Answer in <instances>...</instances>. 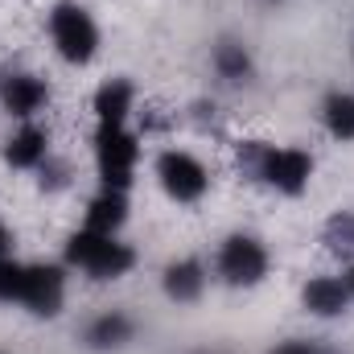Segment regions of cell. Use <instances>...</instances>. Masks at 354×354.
I'll return each instance as SVG.
<instances>
[{"instance_id":"cell-1","label":"cell","mask_w":354,"mask_h":354,"mask_svg":"<svg viewBox=\"0 0 354 354\" xmlns=\"http://www.w3.org/2000/svg\"><path fill=\"white\" fill-rule=\"evenodd\" d=\"M66 260L75 268H83L91 280H120L128 268L136 264L132 248L120 243L115 235H99V231H75L66 239Z\"/></svg>"},{"instance_id":"cell-2","label":"cell","mask_w":354,"mask_h":354,"mask_svg":"<svg viewBox=\"0 0 354 354\" xmlns=\"http://www.w3.org/2000/svg\"><path fill=\"white\" fill-rule=\"evenodd\" d=\"M243 161L256 169V177L280 189V194H301L313 177V157L305 149H276V145H252L243 149Z\"/></svg>"},{"instance_id":"cell-3","label":"cell","mask_w":354,"mask_h":354,"mask_svg":"<svg viewBox=\"0 0 354 354\" xmlns=\"http://www.w3.org/2000/svg\"><path fill=\"white\" fill-rule=\"evenodd\" d=\"M136 157H140V145L124 124H99V132H95V165H99L103 189L128 194L132 174H136Z\"/></svg>"},{"instance_id":"cell-4","label":"cell","mask_w":354,"mask_h":354,"mask_svg":"<svg viewBox=\"0 0 354 354\" xmlns=\"http://www.w3.org/2000/svg\"><path fill=\"white\" fill-rule=\"evenodd\" d=\"M50 37L58 46V54L75 66H87L91 58L99 54V25L91 21V12L83 4H58L50 12Z\"/></svg>"},{"instance_id":"cell-5","label":"cell","mask_w":354,"mask_h":354,"mask_svg":"<svg viewBox=\"0 0 354 354\" xmlns=\"http://www.w3.org/2000/svg\"><path fill=\"white\" fill-rule=\"evenodd\" d=\"M218 276L231 288H252L268 276V252L252 235H231L218 252Z\"/></svg>"},{"instance_id":"cell-6","label":"cell","mask_w":354,"mask_h":354,"mask_svg":"<svg viewBox=\"0 0 354 354\" xmlns=\"http://www.w3.org/2000/svg\"><path fill=\"white\" fill-rule=\"evenodd\" d=\"M157 177H161V189L174 198V202H198L206 189H210V174L198 157L169 149L157 157Z\"/></svg>"},{"instance_id":"cell-7","label":"cell","mask_w":354,"mask_h":354,"mask_svg":"<svg viewBox=\"0 0 354 354\" xmlns=\"http://www.w3.org/2000/svg\"><path fill=\"white\" fill-rule=\"evenodd\" d=\"M66 297V276L54 264H25V288H21V305L37 317H54L62 309Z\"/></svg>"},{"instance_id":"cell-8","label":"cell","mask_w":354,"mask_h":354,"mask_svg":"<svg viewBox=\"0 0 354 354\" xmlns=\"http://www.w3.org/2000/svg\"><path fill=\"white\" fill-rule=\"evenodd\" d=\"M0 103H4L8 115L29 120V115H37L50 103V91H46L41 79H33V75H4L0 79Z\"/></svg>"},{"instance_id":"cell-9","label":"cell","mask_w":354,"mask_h":354,"mask_svg":"<svg viewBox=\"0 0 354 354\" xmlns=\"http://www.w3.org/2000/svg\"><path fill=\"white\" fill-rule=\"evenodd\" d=\"M301 301H305V309H309L313 317H338V313H346L351 292H346V284H342L338 276H313V280L301 288Z\"/></svg>"},{"instance_id":"cell-10","label":"cell","mask_w":354,"mask_h":354,"mask_svg":"<svg viewBox=\"0 0 354 354\" xmlns=\"http://www.w3.org/2000/svg\"><path fill=\"white\" fill-rule=\"evenodd\" d=\"M161 284H165V297H169V301L189 305V301H198L202 288H206V268L198 264V260H177V264L165 268Z\"/></svg>"},{"instance_id":"cell-11","label":"cell","mask_w":354,"mask_h":354,"mask_svg":"<svg viewBox=\"0 0 354 354\" xmlns=\"http://www.w3.org/2000/svg\"><path fill=\"white\" fill-rule=\"evenodd\" d=\"M46 157H50V136H46L41 128H33V124H25V128L4 145V161H8L12 169H37Z\"/></svg>"},{"instance_id":"cell-12","label":"cell","mask_w":354,"mask_h":354,"mask_svg":"<svg viewBox=\"0 0 354 354\" xmlns=\"http://www.w3.org/2000/svg\"><path fill=\"white\" fill-rule=\"evenodd\" d=\"M124 218H128V198L120 194V189H103V194H95L87 206V231H99V235H115L120 227H124Z\"/></svg>"},{"instance_id":"cell-13","label":"cell","mask_w":354,"mask_h":354,"mask_svg":"<svg viewBox=\"0 0 354 354\" xmlns=\"http://www.w3.org/2000/svg\"><path fill=\"white\" fill-rule=\"evenodd\" d=\"M132 99H136L132 83H124V79H111V83H103V87H99V95H95L99 124H128Z\"/></svg>"},{"instance_id":"cell-14","label":"cell","mask_w":354,"mask_h":354,"mask_svg":"<svg viewBox=\"0 0 354 354\" xmlns=\"http://www.w3.org/2000/svg\"><path fill=\"white\" fill-rule=\"evenodd\" d=\"M124 342H132V322L124 313H103L87 326V346L95 351H115Z\"/></svg>"},{"instance_id":"cell-15","label":"cell","mask_w":354,"mask_h":354,"mask_svg":"<svg viewBox=\"0 0 354 354\" xmlns=\"http://www.w3.org/2000/svg\"><path fill=\"white\" fill-rule=\"evenodd\" d=\"M322 120L330 128L334 140H354V95L351 91H334L322 107Z\"/></svg>"},{"instance_id":"cell-16","label":"cell","mask_w":354,"mask_h":354,"mask_svg":"<svg viewBox=\"0 0 354 354\" xmlns=\"http://www.w3.org/2000/svg\"><path fill=\"white\" fill-rule=\"evenodd\" d=\"M214 71H218L223 79H231V83H243V79H252V54H248L239 41H218V50H214Z\"/></svg>"},{"instance_id":"cell-17","label":"cell","mask_w":354,"mask_h":354,"mask_svg":"<svg viewBox=\"0 0 354 354\" xmlns=\"http://www.w3.org/2000/svg\"><path fill=\"white\" fill-rule=\"evenodd\" d=\"M326 248L334 256H351L354 252V214L351 210H342V214H334L326 223Z\"/></svg>"},{"instance_id":"cell-18","label":"cell","mask_w":354,"mask_h":354,"mask_svg":"<svg viewBox=\"0 0 354 354\" xmlns=\"http://www.w3.org/2000/svg\"><path fill=\"white\" fill-rule=\"evenodd\" d=\"M21 288H25V264L17 260H0V301L4 305H21Z\"/></svg>"},{"instance_id":"cell-19","label":"cell","mask_w":354,"mask_h":354,"mask_svg":"<svg viewBox=\"0 0 354 354\" xmlns=\"http://www.w3.org/2000/svg\"><path fill=\"white\" fill-rule=\"evenodd\" d=\"M37 169H41V185H66V165H54V161L46 157Z\"/></svg>"},{"instance_id":"cell-20","label":"cell","mask_w":354,"mask_h":354,"mask_svg":"<svg viewBox=\"0 0 354 354\" xmlns=\"http://www.w3.org/2000/svg\"><path fill=\"white\" fill-rule=\"evenodd\" d=\"M268 354H317V346L305 342V338H292V342H280L276 351H268Z\"/></svg>"},{"instance_id":"cell-21","label":"cell","mask_w":354,"mask_h":354,"mask_svg":"<svg viewBox=\"0 0 354 354\" xmlns=\"http://www.w3.org/2000/svg\"><path fill=\"white\" fill-rule=\"evenodd\" d=\"M8 252H12V235H8V227L0 223V260H4Z\"/></svg>"},{"instance_id":"cell-22","label":"cell","mask_w":354,"mask_h":354,"mask_svg":"<svg viewBox=\"0 0 354 354\" xmlns=\"http://www.w3.org/2000/svg\"><path fill=\"white\" fill-rule=\"evenodd\" d=\"M342 284H346V292H351V301H354V268L346 272V276H342Z\"/></svg>"},{"instance_id":"cell-23","label":"cell","mask_w":354,"mask_h":354,"mask_svg":"<svg viewBox=\"0 0 354 354\" xmlns=\"http://www.w3.org/2000/svg\"><path fill=\"white\" fill-rule=\"evenodd\" d=\"M317 354H338V351H317Z\"/></svg>"}]
</instances>
